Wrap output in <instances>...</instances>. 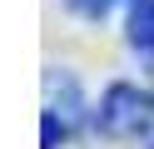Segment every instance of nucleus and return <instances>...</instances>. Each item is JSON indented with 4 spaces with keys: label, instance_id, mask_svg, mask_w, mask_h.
<instances>
[{
    "label": "nucleus",
    "instance_id": "obj_1",
    "mask_svg": "<svg viewBox=\"0 0 154 149\" xmlns=\"http://www.w3.org/2000/svg\"><path fill=\"white\" fill-rule=\"evenodd\" d=\"M154 114V95H139L134 85H114L100 104V129L104 134H134Z\"/></svg>",
    "mask_w": 154,
    "mask_h": 149
},
{
    "label": "nucleus",
    "instance_id": "obj_2",
    "mask_svg": "<svg viewBox=\"0 0 154 149\" xmlns=\"http://www.w3.org/2000/svg\"><path fill=\"white\" fill-rule=\"evenodd\" d=\"M80 124V95H75V79L70 75H50V109H45V149L55 144V129L60 139L75 134Z\"/></svg>",
    "mask_w": 154,
    "mask_h": 149
},
{
    "label": "nucleus",
    "instance_id": "obj_3",
    "mask_svg": "<svg viewBox=\"0 0 154 149\" xmlns=\"http://www.w3.org/2000/svg\"><path fill=\"white\" fill-rule=\"evenodd\" d=\"M129 40H134V50H139L144 65H154V0H139V5H134Z\"/></svg>",
    "mask_w": 154,
    "mask_h": 149
},
{
    "label": "nucleus",
    "instance_id": "obj_4",
    "mask_svg": "<svg viewBox=\"0 0 154 149\" xmlns=\"http://www.w3.org/2000/svg\"><path fill=\"white\" fill-rule=\"evenodd\" d=\"M70 5L80 10V15H90V20H94V15H104V10H109L114 0H70Z\"/></svg>",
    "mask_w": 154,
    "mask_h": 149
}]
</instances>
